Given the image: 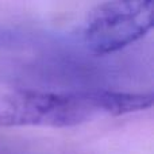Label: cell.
Masks as SVG:
<instances>
[{
    "label": "cell",
    "mask_w": 154,
    "mask_h": 154,
    "mask_svg": "<svg viewBox=\"0 0 154 154\" xmlns=\"http://www.w3.org/2000/svg\"><path fill=\"white\" fill-rule=\"evenodd\" d=\"M97 112L96 92L68 95L16 91L0 96V126L72 127Z\"/></svg>",
    "instance_id": "cell-1"
},
{
    "label": "cell",
    "mask_w": 154,
    "mask_h": 154,
    "mask_svg": "<svg viewBox=\"0 0 154 154\" xmlns=\"http://www.w3.org/2000/svg\"><path fill=\"white\" fill-rule=\"evenodd\" d=\"M153 23V2H106L91 11L84 39L93 53H114L146 35Z\"/></svg>",
    "instance_id": "cell-2"
},
{
    "label": "cell",
    "mask_w": 154,
    "mask_h": 154,
    "mask_svg": "<svg viewBox=\"0 0 154 154\" xmlns=\"http://www.w3.org/2000/svg\"><path fill=\"white\" fill-rule=\"evenodd\" d=\"M96 101L101 112L123 115L149 108L153 104L152 95L143 93H120L96 91Z\"/></svg>",
    "instance_id": "cell-3"
}]
</instances>
